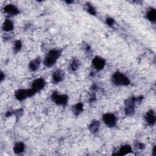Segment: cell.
I'll return each mask as SVG.
<instances>
[{
	"mask_svg": "<svg viewBox=\"0 0 156 156\" xmlns=\"http://www.w3.org/2000/svg\"><path fill=\"white\" fill-rule=\"evenodd\" d=\"M62 54L61 50L59 49H53L50 50L44 59V65L47 67L53 66Z\"/></svg>",
	"mask_w": 156,
	"mask_h": 156,
	"instance_id": "1",
	"label": "cell"
},
{
	"mask_svg": "<svg viewBox=\"0 0 156 156\" xmlns=\"http://www.w3.org/2000/svg\"><path fill=\"white\" fill-rule=\"evenodd\" d=\"M112 82L118 86H127L130 84L129 78L121 72H116L113 75Z\"/></svg>",
	"mask_w": 156,
	"mask_h": 156,
	"instance_id": "2",
	"label": "cell"
},
{
	"mask_svg": "<svg viewBox=\"0 0 156 156\" xmlns=\"http://www.w3.org/2000/svg\"><path fill=\"white\" fill-rule=\"evenodd\" d=\"M35 92L32 89H19L15 93V96L18 101H23L27 98L32 97Z\"/></svg>",
	"mask_w": 156,
	"mask_h": 156,
	"instance_id": "3",
	"label": "cell"
},
{
	"mask_svg": "<svg viewBox=\"0 0 156 156\" xmlns=\"http://www.w3.org/2000/svg\"><path fill=\"white\" fill-rule=\"evenodd\" d=\"M51 99L56 105L65 106L67 104L68 97L66 95L59 94L58 92H53L51 96Z\"/></svg>",
	"mask_w": 156,
	"mask_h": 156,
	"instance_id": "4",
	"label": "cell"
},
{
	"mask_svg": "<svg viewBox=\"0 0 156 156\" xmlns=\"http://www.w3.org/2000/svg\"><path fill=\"white\" fill-rule=\"evenodd\" d=\"M102 120L105 124L110 128H113L115 126L117 121V119L116 116L111 113H108L103 115Z\"/></svg>",
	"mask_w": 156,
	"mask_h": 156,
	"instance_id": "5",
	"label": "cell"
},
{
	"mask_svg": "<svg viewBox=\"0 0 156 156\" xmlns=\"http://www.w3.org/2000/svg\"><path fill=\"white\" fill-rule=\"evenodd\" d=\"M93 67L98 71L102 70L106 65V61L103 58L96 56L92 61Z\"/></svg>",
	"mask_w": 156,
	"mask_h": 156,
	"instance_id": "6",
	"label": "cell"
},
{
	"mask_svg": "<svg viewBox=\"0 0 156 156\" xmlns=\"http://www.w3.org/2000/svg\"><path fill=\"white\" fill-rule=\"evenodd\" d=\"M45 85V81L43 78H37L32 83V89L35 92L41 91Z\"/></svg>",
	"mask_w": 156,
	"mask_h": 156,
	"instance_id": "7",
	"label": "cell"
},
{
	"mask_svg": "<svg viewBox=\"0 0 156 156\" xmlns=\"http://www.w3.org/2000/svg\"><path fill=\"white\" fill-rule=\"evenodd\" d=\"M144 120L147 124L152 126L155 123V115L152 110H150L147 112L144 115Z\"/></svg>",
	"mask_w": 156,
	"mask_h": 156,
	"instance_id": "8",
	"label": "cell"
},
{
	"mask_svg": "<svg viewBox=\"0 0 156 156\" xmlns=\"http://www.w3.org/2000/svg\"><path fill=\"white\" fill-rule=\"evenodd\" d=\"M4 12L10 15H15L20 13L18 9L13 5H8L4 8Z\"/></svg>",
	"mask_w": 156,
	"mask_h": 156,
	"instance_id": "9",
	"label": "cell"
},
{
	"mask_svg": "<svg viewBox=\"0 0 156 156\" xmlns=\"http://www.w3.org/2000/svg\"><path fill=\"white\" fill-rule=\"evenodd\" d=\"M64 79V72L62 70H57L52 75V79L55 83H59Z\"/></svg>",
	"mask_w": 156,
	"mask_h": 156,
	"instance_id": "10",
	"label": "cell"
},
{
	"mask_svg": "<svg viewBox=\"0 0 156 156\" xmlns=\"http://www.w3.org/2000/svg\"><path fill=\"white\" fill-rule=\"evenodd\" d=\"M132 147L129 144H125L120 148L118 151V153L117 154L119 155H126L132 152Z\"/></svg>",
	"mask_w": 156,
	"mask_h": 156,
	"instance_id": "11",
	"label": "cell"
},
{
	"mask_svg": "<svg viewBox=\"0 0 156 156\" xmlns=\"http://www.w3.org/2000/svg\"><path fill=\"white\" fill-rule=\"evenodd\" d=\"M25 150V145L22 142H18L15 144L14 146V151L17 154L23 153Z\"/></svg>",
	"mask_w": 156,
	"mask_h": 156,
	"instance_id": "12",
	"label": "cell"
},
{
	"mask_svg": "<svg viewBox=\"0 0 156 156\" xmlns=\"http://www.w3.org/2000/svg\"><path fill=\"white\" fill-rule=\"evenodd\" d=\"M40 64V58H37L32 60L29 64V68L31 71H36Z\"/></svg>",
	"mask_w": 156,
	"mask_h": 156,
	"instance_id": "13",
	"label": "cell"
},
{
	"mask_svg": "<svg viewBox=\"0 0 156 156\" xmlns=\"http://www.w3.org/2000/svg\"><path fill=\"white\" fill-rule=\"evenodd\" d=\"M13 29H14L13 22L9 19H6L3 25V30L6 32H9L12 31Z\"/></svg>",
	"mask_w": 156,
	"mask_h": 156,
	"instance_id": "14",
	"label": "cell"
},
{
	"mask_svg": "<svg viewBox=\"0 0 156 156\" xmlns=\"http://www.w3.org/2000/svg\"><path fill=\"white\" fill-rule=\"evenodd\" d=\"M100 126V123L98 121H93L89 126V130L92 133H96L98 131Z\"/></svg>",
	"mask_w": 156,
	"mask_h": 156,
	"instance_id": "15",
	"label": "cell"
},
{
	"mask_svg": "<svg viewBox=\"0 0 156 156\" xmlns=\"http://www.w3.org/2000/svg\"><path fill=\"white\" fill-rule=\"evenodd\" d=\"M84 105L81 102L76 104L73 107V112L76 115H79L83 111Z\"/></svg>",
	"mask_w": 156,
	"mask_h": 156,
	"instance_id": "16",
	"label": "cell"
},
{
	"mask_svg": "<svg viewBox=\"0 0 156 156\" xmlns=\"http://www.w3.org/2000/svg\"><path fill=\"white\" fill-rule=\"evenodd\" d=\"M147 18L151 22H154L156 19V11L154 9H151L146 14Z\"/></svg>",
	"mask_w": 156,
	"mask_h": 156,
	"instance_id": "17",
	"label": "cell"
},
{
	"mask_svg": "<svg viewBox=\"0 0 156 156\" xmlns=\"http://www.w3.org/2000/svg\"><path fill=\"white\" fill-rule=\"evenodd\" d=\"M81 63L78 60H74L72 61V62L70 64V69L72 71H76L80 67Z\"/></svg>",
	"mask_w": 156,
	"mask_h": 156,
	"instance_id": "18",
	"label": "cell"
},
{
	"mask_svg": "<svg viewBox=\"0 0 156 156\" xmlns=\"http://www.w3.org/2000/svg\"><path fill=\"white\" fill-rule=\"evenodd\" d=\"M22 42L20 40H16L14 43V50L15 52H18L19 51L21 48H22Z\"/></svg>",
	"mask_w": 156,
	"mask_h": 156,
	"instance_id": "19",
	"label": "cell"
},
{
	"mask_svg": "<svg viewBox=\"0 0 156 156\" xmlns=\"http://www.w3.org/2000/svg\"><path fill=\"white\" fill-rule=\"evenodd\" d=\"M87 11L88 12L89 14H90L92 15H96V11L95 8L93 6L90 5H88L87 6Z\"/></svg>",
	"mask_w": 156,
	"mask_h": 156,
	"instance_id": "20",
	"label": "cell"
},
{
	"mask_svg": "<svg viewBox=\"0 0 156 156\" xmlns=\"http://www.w3.org/2000/svg\"><path fill=\"white\" fill-rule=\"evenodd\" d=\"M106 23L107 24L109 25V26H112L114 25V23H115V21L113 18H108L107 20H106Z\"/></svg>",
	"mask_w": 156,
	"mask_h": 156,
	"instance_id": "21",
	"label": "cell"
},
{
	"mask_svg": "<svg viewBox=\"0 0 156 156\" xmlns=\"http://www.w3.org/2000/svg\"><path fill=\"white\" fill-rule=\"evenodd\" d=\"M136 147L138 148H139V149H143V148H144L143 144H142V143H138L136 144Z\"/></svg>",
	"mask_w": 156,
	"mask_h": 156,
	"instance_id": "22",
	"label": "cell"
},
{
	"mask_svg": "<svg viewBox=\"0 0 156 156\" xmlns=\"http://www.w3.org/2000/svg\"><path fill=\"white\" fill-rule=\"evenodd\" d=\"M153 155H155V154H156V151H155V146H154V149H153Z\"/></svg>",
	"mask_w": 156,
	"mask_h": 156,
	"instance_id": "23",
	"label": "cell"
}]
</instances>
